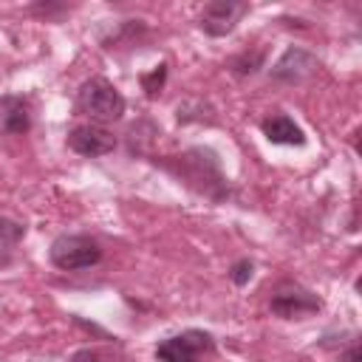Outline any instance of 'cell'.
Returning a JSON list of instances; mask_svg holds the SVG:
<instances>
[{
	"label": "cell",
	"mask_w": 362,
	"mask_h": 362,
	"mask_svg": "<svg viewBox=\"0 0 362 362\" xmlns=\"http://www.w3.org/2000/svg\"><path fill=\"white\" fill-rule=\"evenodd\" d=\"M158 164L178 178L184 187L195 189L198 195L209 198V201H223L229 198V178L221 170L218 156L209 147H189L178 156H167L158 158Z\"/></svg>",
	"instance_id": "6da1fadb"
},
{
	"label": "cell",
	"mask_w": 362,
	"mask_h": 362,
	"mask_svg": "<svg viewBox=\"0 0 362 362\" xmlns=\"http://www.w3.org/2000/svg\"><path fill=\"white\" fill-rule=\"evenodd\" d=\"M74 105H76V113L88 116L90 124H99V127L119 122L124 116V107H127V102L119 93V88L113 82H107L105 76L85 79L79 85V90H76Z\"/></svg>",
	"instance_id": "7a4b0ae2"
},
{
	"label": "cell",
	"mask_w": 362,
	"mask_h": 362,
	"mask_svg": "<svg viewBox=\"0 0 362 362\" xmlns=\"http://www.w3.org/2000/svg\"><path fill=\"white\" fill-rule=\"evenodd\" d=\"M48 260L59 272H82L102 260V246L90 235H59L51 240Z\"/></svg>",
	"instance_id": "3957f363"
},
{
	"label": "cell",
	"mask_w": 362,
	"mask_h": 362,
	"mask_svg": "<svg viewBox=\"0 0 362 362\" xmlns=\"http://www.w3.org/2000/svg\"><path fill=\"white\" fill-rule=\"evenodd\" d=\"M215 354V337L201 328H187L173 337H164L156 345L158 362H201L204 356Z\"/></svg>",
	"instance_id": "277c9868"
},
{
	"label": "cell",
	"mask_w": 362,
	"mask_h": 362,
	"mask_svg": "<svg viewBox=\"0 0 362 362\" xmlns=\"http://www.w3.org/2000/svg\"><path fill=\"white\" fill-rule=\"evenodd\" d=\"M269 308H272V314L280 317V320H303V317L317 314V311L322 308V300H320L311 288L286 280V283H280V286L272 291Z\"/></svg>",
	"instance_id": "5b68a950"
},
{
	"label": "cell",
	"mask_w": 362,
	"mask_h": 362,
	"mask_svg": "<svg viewBox=\"0 0 362 362\" xmlns=\"http://www.w3.org/2000/svg\"><path fill=\"white\" fill-rule=\"evenodd\" d=\"M317 68H320V62L311 51H305L300 45H288L283 51V57L272 65L269 76H272V82H280V85H300L311 74H317Z\"/></svg>",
	"instance_id": "8992f818"
},
{
	"label": "cell",
	"mask_w": 362,
	"mask_h": 362,
	"mask_svg": "<svg viewBox=\"0 0 362 362\" xmlns=\"http://www.w3.org/2000/svg\"><path fill=\"white\" fill-rule=\"evenodd\" d=\"M249 11L246 3H235V0H212L201 8L198 25L204 34L209 37H226L235 31V25L240 23V17Z\"/></svg>",
	"instance_id": "52a82bcc"
},
{
	"label": "cell",
	"mask_w": 362,
	"mask_h": 362,
	"mask_svg": "<svg viewBox=\"0 0 362 362\" xmlns=\"http://www.w3.org/2000/svg\"><path fill=\"white\" fill-rule=\"evenodd\" d=\"M68 147L76 153V156H85V158H99V156H107L116 150V136L107 130V127H99V124H76L71 133H68Z\"/></svg>",
	"instance_id": "ba28073f"
},
{
	"label": "cell",
	"mask_w": 362,
	"mask_h": 362,
	"mask_svg": "<svg viewBox=\"0 0 362 362\" xmlns=\"http://www.w3.org/2000/svg\"><path fill=\"white\" fill-rule=\"evenodd\" d=\"M31 130V105L17 93L0 96V136H23Z\"/></svg>",
	"instance_id": "9c48e42d"
},
{
	"label": "cell",
	"mask_w": 362,
	"mask_h": 362,
	"mask_svg": "<svg viewBox=\"0 0 362 362\" xmlns=\"http://www.w3.org/2000/svg\"><path fill=\"white\" fill-rule=\"evenodd\" d=\"M260 130L263 136L272 141V144H286V147H303L305 144V133L303 127L288 119L286 113H274V116H266L260 122Z\"/></svg>",
	"instance_id": "30bf717a"
},
{
	"label": "cell",
	"mask_w": 362,
	"mask_h": 362,
	"mask_svg": "<svg viewBox=\"0 0 362 362\" xmlns=\"http://www.w3.org/2000/svg\"><path fill=\"white\" fill-rule=\"evenodd\" d=\"M23 238H25V223L0 215V269L14 263V252Z\"/></svg>",
	"instance_id": "8fae6325"
},
{
	"label": "cell",
	"mask_w": 362,
	"mask_h": 362,
	"mask_svg": "<svg viewBox=\"0 0 362 362\" xmlns=\"http://www.w3.org/2000/svg\"><path fill=\"white\" fill-rule=\"evenodd\" d=\"M68 362H127V356L110 345H85V348H76Z\"/></svg>",
	"instance_id": "7c38bea8"
},
{
	"label": "cell",
	"mask_w": 362,
	"mask_h": 362,
	"mask_svg": "<svg viewBox=\"0 0 362 362\" xmlns=\"http://www.w3.org/2000/svg\"><path fill=\"white\" fill-rule=\"evenodd\" d=\"M263 62H266V51L263 48L260 51H240L238 57L229 59V71L235 76H252V74H257L263 68Z\"/></svg>",
	"instance_id": "4fadbf2b"
},
{
	"label": "cell",
	"mask_w": 362,
	"mask_h": 362,
	"mask_svg": "<svg viewBox=\"0 0 362 362\" xmlns=\"http://www.w3.org/2000/svg\"><path fill=\"white\" fill-rule=\"evenodd\" d=\"M164 79H167V62L156 65L150 74H141V90H144V96L147 99H156L161 93V88H164Z\"/></svg>",
	"instance_id": "5bb4252c"
},
{
	"label": "cell",
	"mask_w": 362,
	"mask_h": 362,
	"mask_svg": "<svg viewBox=\"0 0 362 362\" xmlns=\"http://www.w3.org/2000/svg\"><path fill=\"white\" fill-rule=\"evenodd\" d=\"M252 274H255V263H252L249 257H240V260H235V263L229 266V280H232L235 286H246V283L252 280Z\"/></svg>",
	"instance_id": "9a60e30c"
},
{
	"label": "cell",
	"mask_w": 362,
	"mask_h": 362,
	"mask_svg": "<svg viewBox=\"0 0 362 362\" xmlns=\"http://www.w3.org/2000/svg\"><path fill=\"white\" fill-rule=\"evenodd\" d=\"M362 356H359V339L354 337L351 342H348V348L345 351H339V362H359Z\"/></svg>",
	"instance_id": "2e32d148"
},
{
	"label": "cell",
	"mask_w": 362,
	"mask_h": 362,
	"mask_svg": "<svg viewBox=\"0 0 362 362\" xmlns=\"http://www.w3.org/2000/svg\"><path fill=\"white\" fill-rule=\"evenodd\" d=\"M54 11H65V6H54V3H40V6H28V14H42V17H51Z\"/></svg>",
	"instance_id": "e0dca14e"
}]
</instances>
